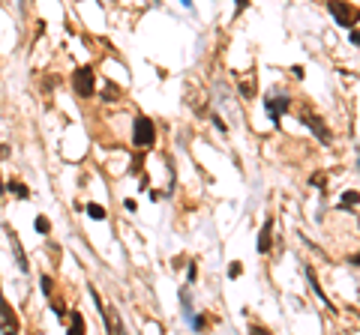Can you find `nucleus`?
<instances>
[{
	"label": "nucleus",
	"instance_id": "f257e3e1",
	"mask_svg": "<svg viewBox=\"0 0 360 335\" xmlns=\"http://www.w3.org/2000/svg\"><path fill=\"white\" fill-rule=\"evenodd\" d=\"M156 141V126L150 117H135L132 123V144L138 147V150H147V147H153Z\"/></svg>",
	"mask_w": 360,
	"mask_h": 335
},
{
	"label": "nucleus",
	"instance_id": "f03ea898",
	"mask_svg": "<svg viewBox=\"0 0 360 335\" xmlns=\"http://www.w3.org/2000/svg\"><path fill=\"white\" fill-rule=\"evenodd\" d=\"M327 9H330L333 21L339 27H354L360 21V9L351 6V3H345V0H327Z\"/></svg>",
	"mask_w": 360,
	"mask_h": 335
},
{
	"label": "nucleus",
	"instance_id": "7ed1b4c3",
	"mask_svg": "<svg viewBox=\"0 0 360 335\" xmlns=\"http://www.w3.org/2000/svg\"><path fill=\"white\" fill-rule=\"evenodd\" d=\"M90 300H93V305L99 308V317H102V323L111 329V332H123V323H120V317H117V311L111 308V305H105L102 303V296L96 293V287H90Z\"/></svg>",
	"mask_w": 360,
	"mask_h": 335
},
{
	"label": "nucleus",
	"instance_id": "20e7f679",
	"mask_svg": "<svg viewBox=\"0 0 360 335\" xmlns=\"http://www.w3.org/2000/svg\"><path fill=\"white\" fill-rule=\"evenodd\" d=\"M72 87H75V93L81 99L93 96V69L90 66H78L75 72H72Z\"/></svg>",
	"mask_w": 360,
	"mask_h": 335
},
{
	"label": "nucleus",
	"instance_id": "39448f33",
	"mask_svg": "<svg viewBox=\"0 0 360 335\" xmlns=\"http://www.w3.org/2000/svg\"><path fill=\"white\" fill-rule=\"evenodd\" d=\"M0 329H3V332H18V329H21V323H18L15 311H12V308H9V303L3 300V293H0Z\"/></svg>",
	"mask_w": 360,
	"mask_h": 335
},
{
	"label": "nucleus",
	"instance_id": "423d86ee",
	"mask_svg": "<svg viewBox=\"0 0 360 335\" xmlns=\"http://www.w3.org/2000/svg\"><path fill=\"white\" fill-rule=\"evenodd\" d=\"M300 123H303V126H309V129L315 132V138H318L321 144H330V141H333V135H330V129H327V126H324V123H321V120H318L315 114H300Z\"/></svg>",
	"mask_w": 360,
	"mask_h": 335
},
{
	"label": "nucleus",
	"instance_id": "0eeeda50",
	"mask_svg": "<svg viewBox=\"0 0 360 335\" xmlns=\"http://www.w3.org/2000/svg\"><path fill=\"white\" fill-rule=\"evenodd\" d=\"M264 105H267V114H270V120H273V123L279 126V117L285 114V111H288V108H291V99H288L285 93H279L276 99H267Z\"/></svg>",
	"mask_w": 360,
	"mask_h": 335
},
{
	"label": "nucleus",
	"instance_id": "6e6552de",
	"mask_svg": "<svg viewBox=\"0 0 360 335\" xmlns=\"http://www.w3.org/2000/svg\"><path fill=\"white\" fill-rule=\"evenodd\" d=\"M6 234H9V245H12V251H15V260H18V270H21V273H27V270H30V264H27V254H24V245H21L18 234H15L12 228H6Z\"/></svg>",
	"mask_w": 360,
	"mask_h": 335
},
{
	"label": "nucleus",
	"instance_id": "1a4fd4ad",
	"mask_svg": "<svg viewBox=\"0 0 360 335\" xmlns=\"http://www.w3.org/2000/svg\"><path fill=\"white\" fill-rule=\"evenodd\" d=\"M270 248H273V221L267 218L264 225H261V234H258V251L267 254Z\"/></svg>",
	"mask_w": 360,
	"mask_h": 335
},
{
	"label": "nucleus",
	"instance_id": "9d476101",
	"mask_svg": "<svg viewBox=\"0 0 360 335\" xmlns=\"http://www.w3.org/2000/svg\"><path fill=\"white\" fill-rule=\"evenodd\" d=\"M306 278H309V287H312V293H315L318 300L324 303V308H330V311H333V305H330V300H327V296H324V290H321V284H318V278H315V270H312V267H306Z\"/></svg>",
	"mask_w": 360,
	"mask_h": 335
},
{
	"label": "nucleus",
	"instance_id": "9b49d317",
	"mask_svg": "<svg viewBox=\"0 0 360 335\" xmlns=\"http://www.w3.org/2000/svg\"><path fill=\"white\" fill-rule=\"evenodd\" d=\"M180 308H183V317L192 320L195 308H192V296H189V287H180Z\"/></svg>",
	"mask_w": 360,
	"mask_h": 335
},
{
	"label": "nucleus",
	"instance_id": "f8f14e48",
	"mask_svg": "<svg viewBox=\"0 0 360 335\" xmlns=\"http://www.w3.org/2000/svg\"><path fill=\"white\" fill-rule=\"evenodd\" d=\"M6 192H12V195H15V198H21V201H27V198H30V189H27L21 180H9V183H6Z\"/></svg>",
	"mask_w": 360,
	"mask_h": 335
},
{
	"label": "nucleus",
	"instance_id": "ddd939ff",
	"mask_svg": "<svg viewBox=\"0 0 360 335\" xmlns=\"http://www.w3.org/2000/svg\"><path fill=\"white\" fill-rule=\"evenodd\" d=\"M69 332H75V335L78 332H87V323H84V314L81 311H72L69 314Z\"/></svg>",
	"mask_w": 360,
	"mask_h": 335
},
{
	"label": "nucleus",
	"instance_id": "4468645a",
	"mask_svg": "<svg viewBox=\"0 0 360 335\" xmlns=\"http://www.w3.org/2000/svg\"><path fill=\"white\" fill-rule=\"evenodd\" d=\"M102 99H105V102H117V99H120V87H117L114 81H105V87H102Z\"/></svg>",
	"mask_w": 360,
	"mask_h": 335
},
{
	"label": "nucleus",
	"instance_id": "2eb2a0df",
	"mask_svg": "<svg viewBox=\"0 0 360 335\" xmlns=\"http://www.w3.org/2000/svg\"><path fill=\"white\" fill-rule=\"evenodd\" d=\"M354 204H360V195H357V192H345L342 201H339V210H348V207H354Z\"/></svg>",
	"mask_w": 360,
	"mask_h": 335
},
{
	"label": "nucleus",
	"instance_id": "dca6fc26",
	"mask_svg": "<svg viewBox=\"0 0 360 335\" xmlns=\"http://www.w3.org/2000/svg\"><path fill=\"white\" fill-rule=\"evenodd\" d=\"M84 213H87L90 218H96V221H102V218L108 215V213H105V210H102L99 204H87V207H84Z\"/></svg>",
	"mask_w": 360,
	"mask_h": 335
},
{
	"label": "nucleus",
	"instance_id": "f3484780",
	"mask_svg": "<svg viewBox=\"0 0 360 335\" xmlns=\"http://www.w3.org/2000/svg\"><path fill=\"white\" fill-rule=\"evenodd\" d=\"M33 228L39 231V234H51V221H48L45 215H36V221H33Z\"/></svg>",
	"mask_w": 360,
	"mask_h": 335
},
{
	"label": "nucleus",
	"instance_id": "a211bd4d",
	"mask_svg": "<svg viewBox=\"0 0 360 335\" xmlns=\"http://www.w3.org/2000/svg\"><path fill=\"white\" fill-rule=\"evenodd\" d=\"M39 284H42V293H45V296H51V290H54V281H51V275H42V278H39Z\"/></svg>",
	"mask_w": 360,
	"mask_h": 335
},
{
	"label": "nucleus",
	"instance_id": "6ab92c4d",
	"mask_svg": "<svg viewBox=\"0 0 360 335\" xmlns=\"http://www.w3.org/2000/svg\"><path fill=\"white\" fill-rule=\"evenodd\" d=\"M252 93H255V81H252V84H249V81H243V84H240V96L252 99Z\"/></svg>",
	"mask_w": 360,
	"mask_h": 335
},
{
	"label": "nucleus",
	"instance_id": "aec40b11",
	"mask_svg": "<svg viewBox=\"0 0 360 335\" xmlns=\"http://www.w3.org/2000/svg\"><path fill=\"white\" fill-rule=\"evenodd\" d=\"M51 311H54V317H60V320L66 317V305H63V303H51Z\"/></svg>",
	"mask_w": 360,
	"mask_h": 335
},
{
	"label": "nucleus",
	"instance_id": "412c9836",
	"mask_svg": "<svg viewBox=\"0 0 360 335\" xmlns=\"http://www.w3.org/2000/svg\"><path fill=\"white\" fill-rule=\"evenodd\" d=\"M210 117H213V126H216V129H219V132H228V126H225V120H222L219 114H210Z\"/></svg>",
	"mask_w": 360,
	"mask_h": 335
},
{
	"label": "nucleus",
	"instance_id": "4be33fe9",
	"mask_svg": "<svg viewBox=\"0 0 360 335\" xmlns=\"http://www.w3.org/2000/svg\"><path fill=\"white\" fill-rule=\"evenodd\" d=\"M186 278H189V284L198 278V267H195V264H189V270H186Z\"/></svg>",
	"mask_w": 360,
	"mask_h": 335
},
{
	"label": "nucleus",
	"instance_id": "5701e85b",
	"mask_svg": "<svg viewBox=\"0 0 360 335\" xmlns=\"http://www.w3.org/2000/svg\"><path fill=\"white\" fill-rule=\"evenodd\" d=\"M312 185H327V177H321V174H312Z\"/></svg>",
	"mask_w": 360,
	"mask_h": 335
},
{
	"label": "nucleus",
	"instance_id": "b1692460",
	"mask_svg": "<svg viewBox=\"0 0 360 335\" xmlns=\"http://www.w3.org/2000/svg\"><path fill=\"white\" fill-rule=\"evenodd\" d=\"M123 207H126V213H138V204L129 198V201H123Z\"/></svg>",
	"mask_w": 360,
	"mask_h": 335
},
{
	"label": "nucleus",
	"instance_id": "393cba45",
	"mask_svg": "<svg viewBox=\"0 0 360 335\" xmlns=\"http://www.w3.org/2000/svg\"><path fill=\"white\" fill-rule=\"evenodd\" d=\"M240 273H243V267H240V264H231V270H228V275H231V278H237Z\"/></svg>",
	"mask_w": 360,
	"mask_h": 335
},
{
	"label": "nucleus",
	"instance_id": "a878e982",
	"mask_svg": "<svg viewBox=\"0 0 360 335\" xmlns=\"http://www.w3.org/2000/svg\"><path fill=\"white\" fill-rule=\"evenodd\" d=\"M291 72H294V78H303V75H306L303 66H291Z\"/></svg>",
	"mask_w": 360,
	"mask_h": 335
},
{
	"label": "nucleus",
	"instance_id": "bb28decb",
	"mask_svg": "<svg viewBox=\"0 0 360 335\" xmlns=\"http://www.w3.org/2000/svg\"><path fill=\"white\" fill-rule=\"evenodd\" d=\"M348 264H351V267H360V251H357V254H351V257H348Z\"/></svg>",
	"mask_w": 360,
	"mask_h": 335
},
{
	"label": "nucleus",
	"instance_id": "cd10ccee",
	"mask_svg": "<svg viewBox=\"0 0 360 335\" xmlns=\"http://www.w3.org/2000/svg\"><path fill=\"white\" fill-rule=\"evenodd\" d=\"M234 3H237V12H243V9L249 6V0H234Z\"/></svg>",
	"mask_w": 360,
	"mask_h": 335
},
{
	"label": "nucleus",
	"instance_id": "c85d7f7f",
	"mask_svg": "<svg viewBox=\"0 0 360 335\" xmlns=\"http://www.w3.org/2000/svg\"><path fill=\"white\" fill-rule=\"evenodd\" d=\"M351 42H354V45H360V33H357V30H351Z\"/></svg>",
	"mask_w": 360,
	"mask_h": 335
},
{
	"label": "nucleus",
	"instance_id": "c756f323",
	"mask_svg": "<svg viewBox=\"0 0 360 335\" xmlns=\"http://www.w3.org/2000/svg\"><path fill=\"white\" fill-rule=\"evenodd\" d=\"M9 156V147H3V144H0V159H6Z\"/></svg>",
	"mask_w": 360,
	"mask_h": 335
},
{
	"label": "nucleus",
	"instance_id": "7c9ffc66",
	"mask_svg": "<svg viewBox=\"0 0 360 335\" xmlns=\"http://www.w3.org/2000/svg\"><path fill=\"white\" fill-rule=\"evenodd\" d=\"M180 3H183L186 9H192V0H180Z\"/></svg>",
	"mask_w": 360,
	"mask_h": 335
},
{
	"label": "nucleus",
	"instance_id": "2f4dec72",
	"mask_svg": "<svg viewBox=\"0 0 360 335\" xmlns=\"http://www.w3.org/2000/svg\"><path fill=\"white\" fill-rule=\"evenodd\" d=\"M0 195H3V183H0Z\"/></svg>",
	"mask_w": 360,
	"mask_h": 335
},
{
	"label": "nucleus",
	"instance_id": "473e14b6",
	"mask_svg": "<svg viewBox=\"0 0 360 335\" xmlns=\"http://www.w3.org/2000/svg\"><path fill=\"white\" fill-rule=\"evenodd\" d=\"M357 165H360V162H357Z\"/></svg>",
	"mask_w": 360,
	"mask_h": 335
}]
</instances>
